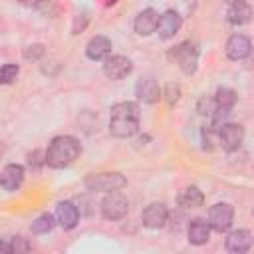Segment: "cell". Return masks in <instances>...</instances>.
Here are the masks:
<instances>
[{"instance_id":"6da1fadb","label":"cell","mask_w":254,"mask_h":254,"mask_svg":"<svg viewBox=\"0 0 254 254\" xmlns=\"http://www.w3.org/2000/svg\"><path fill=\"white\" fill-rule=\"evenodd\" d=\"M109 133L117 139L133 137L141 127V111L135 101H119L109 109Z\"/></svg>"},{"instance_id":"7a4b0ae2","label":"cell","mask_w":254,"mask_h":254,"mask_svg":"<svg viewBox=\"0 0 254 254\" xmlns=\"http://www.w3.org/2000/svg\"><path fill=\"white\" fill-rule=\"evenodd\" d=\"M81 155V143L73 135H58L46 149V165L52 169H65Z\"/></svg>"},{"instance_id":"3957f363","label":"cell","mask_w":254,"mask_h":254,"mask_svg":"<svg viewBox=\"0 0 254 254\" xmlns=\"http://www.w3.org/2000/svg\"><path fill=\"white\" fill-rule=\"evenodd\" d=\"M169 58L181 67V71L185 75H192L198 67V50L190 42H181L175 48H171Z\"/></svg>"},{"instance_id":"277c9868","label":"cell","mask_w":254,"mask_h":254,"mask_svg":"<svg viewBox=\"0 0 254 254\" xmlns=\"http://www.w3.org/2000/svg\"><path fill=\"white\" fill-rule=\"evenodd\" d=\"M83 185L91 192H111V190H121L127 185V179L121 173H93L85 177Z\"/></svg>"},{"instance_id":"5b68a950","label":"cell","mask_w":254,"mask_h":254,"mask_svg":"<svg viewBox=\"0 0 254 254\" xmlns=\"http://www.w3.org/2000/svg\"><path fill=\"white\" fill-rule=\"evenodd\" d=\"M99 208L105 220H121L129 212V198L119 190H111V192H105Z\"/></svg>"},{"instance_id":"8992f818","label":"cell","mask_w":254,"mask_h":254,"mask_svg":"<svg viewBox=\"0 0 254 254\" xmlns=\"http://www.w3.org/2000/svg\"><path fill=\"white\" fill-rule=\"evenodd\" d=\"M242 141H244V127L240 123L226 121L218 127V145L222 147V151L232 153V151L240 149Z\"/></svg>"},{"instance_id":"52a82bcc","label":"cell","mask_w":254,"mask_h":254,"mask_svg":"<svg viewBox=\"0 0 254 254\" xmlns=\"http://www.w3.org/2000/svg\"><path fill=\"white\" fill-rule=\"evenodd\" d=\"M208 222L212 230L226 232L234 222V208L228 202H214L208 210Z\"/></svg>"},{"instance_id":"ba28073f","label":"cell","mask_w":254,"mask_h":254,"mask_svg":"<svg viewBox=\"0 0 254 254\" xmlns=\"http://www.w3.org/2000/svg\"><path fill=\"white\" fill-rule=\"evenodd\" d=\"M167 220H169V208L165 202H149L141 212L143 226H147L151 230L163 228L167 224Z\"/></svg>"},{"instance_id":"9c48e42d","label":"cell","mask_w":254,"mask_h":254,"mask_svg":"<svg viewBox=\"0 0 254 254\" xmlns=\"http://www.w3.org/2000/svg\"><path fill=\"white\" fill-rule=\"evenodd\" d=\"M133 71V62L127 58V56H109L105 62H103V73L105 77L109 79H123L127 77L129 73Z\"/></svg>"},{"instance_id":"30bf717a","label":"cell","mask_w":254,"mask_h":254,"mask_svg":"<svg viewBox=\"0 0 254 254\" xmlns=\"http://www.w3.org/2000/svg\"><path fill=\"white\" fill-rule=\"evenodd\" d=\"M252 52V42L244 36V34H232L228 40H226V46H224V54L228 60L232 62H240V60H246Z\"/></svg>"},{"instance_id":"8fae6325","label":"cell","mask_w":254,"mask_h":254,"mask_svg":"<svg viewBox=\"0 0 254 254\" xmlns=\"http://www.w3.org/2000/svg\"><path fill=\"white\" fill-rule=\"evenodd\" d=\"M181 26H183L181 14H179L177 10H173V8H169V10H165V12L159 16L157 34H159L161 40H171V38H175V34L181 30Z\"/></svg>"},{"instance_id":"7c38bea8","label":"cell","mask_w":254,"mask_h":254,"mask_svg":"<svg viewBox=\"0 0 254 254\" xmlns=\"http://www.w3.org/2000/svg\"><path fill=\"white\" fill-rule=\"evenodd\" d=\"M159 12L155 8H145L141 12H137L135 20H133V30L135 34L139 36H151L157 32V26H159Z\"/></svg>"},{"instance_id":"4fadbf2b","label":"cell","mask_w":254,"mask_h":254,"mask_svg":"<svg viewBox=\"0 0 254 254\" xmlns=\"http://www.w3.org/2000/svg\"><path fill=\"white\" fill-rule=\"evenodd\" d=\"M135 95H137L139 101L153 105V103H157L163 97V89L157 83V79H153V77H141L135 83Z\"/></svg>"},{"instance_id":"5bb4252c","label":"cell","mask_w":254,"mask_h":254,"mask_svg":"<svg viewBox=\"0 0 254 254\" xmlns=\"http://www.w3.org/2000/svg\"><path fill=\"white\" fill-rule=\"evenodd\" d=\"M24 177H26V169L18 163H8L4 169H2V175H0V185L6 192H14L22 187L24 183Z\"/></svg>"},{"instance_id":"9a60e30c","label":"cell","mask_w":254,"mask_h":254,"mask_svg":"<svg viewBox=\"0 0 254 254\" xmlns=\"http://www.w3.org/2000/svg\"><path fill=\"white\" fill-rule=\"evenodd\" d=\"M56 218L64 230H71L79 222V208L71 200H60L56 204Z\"/></svg>"},{"instance_id":"2e32d148","label":"cell","mask_w":254,"mask_h":254,"mask_svg":"<svg viewBox=\"0 0 254 254\" xmlns=\"http://www.w3.org/2000/svg\"><path fill=\"white\" fill-rule=\"evenodd\" d=\"M210 230H212L210 222L206 218H200L198 216V218H192L189 222V226H187V238H189L190 244L202 246V244H206L210 240Z\"/></svg>"},{"instance_id":"e0dca14e","label":"cell","mask_w":254,"mask_h":254,"mask_svg":"<svg viewBox=\"0 0 254 254\" xmlns=\"http://www.w3.org/2000/svg\"><path fill=\"white\" fill-rule=\"evenodd\" d=\"M224 246L232 254H244V252H248L250 246H252V234H250V230H246V228L230 230L228 236H226V240H224Z\"/></svg>"},{"instance_id":"ac0fdd59","label":"cell","mask_w":254,"mask_h":254,"mask_svg":"<svg viewBox=\"0 0 254 254\" xmlns=\"http://www.w3.org/2000/svg\"><path fill=\"white\" fill-rule=\"evenodd\" d=\"M111 40L105 36H93L87 44H85V56L91 62H105L111 56Z\"/></svg>"},{"instance_id":"d6986e66","label":"cell","mask_w":254,"mask_h":254,"mask_svg":"<svg viewBox=\"0 0 254 254\" xmlns=\"http://www.w3.org/2000/svg\"><path fill=\"white\" fill-rule=\"evenodd\" d=\"M252 18V6L248 2H238V4H230L226 10V20L232 26H242L248 24Z\"/></svg>"},{"instance_id":"ffe728a7","label":"cell","mask_w":254,"mask_h":254,"mask_svg":"<svg viewBox=\"0 0 254 254\" xmlns=\"http://www.w3.org/2000/svg\"><path fill=\"white\" fill-rule=\"evenodd\" d=\"M177 200H179V204L185 206V208H196V206H200V204L204 202V194H202V190H200L198 187L190 185V187H185V189L179 192Z\"/></svg>"},{"instance_id":"44dd1931","label":"cell","mask_w":254,"mask_h":254,"mask_svg":"<svg viewBox=\"0 0 254 254\" xmlns=\"http://www.w3.org/2000/svg\"><path fill=\"white\" fill-rule=\"evenodd\" d=\"M56 224H58L56 214L42 212L40 216H36V218L32 220L30 228H32V232H34V234H48V232H52V230H54V226H56Z\"/></svg>"},{"instance_id":"7402d4cb","label":"cell","mask_w":254,"mask_h":254,"mask_svg":"<svg viewBox=\"0 0 254 254\" xmlns=\"http://www.w3.org/2000/svg\"><path fill=\"white\" fill-rule=\"evenodd\" d=\"M236 99H238L236 91L232 87H228V85H220L216 89V93H214L216 107H220V109H232L236 105Z\"/></svg>"},{"instance_id":"603a6c76","label":"cell","mask_w":254,"mask_h":254,"mask_svg":"<svg viewBox=\"0 0 254 254\" xmlns=\"http://www.w3.org/2000/svg\"><path fill=\"white\" fill-rule=\"evenodd\" d=\"M30 248L32 246L24 236H12L10 242L2 240V244H0V250L8 252V254H24V252H30Z\"/></svg>"},{"instance_id":"cb8c5ba5","label":"cell","mask_w":254,"mask_h":254,"mask_svg":"<svg viewBox=\"0 0 254 254\" xmlns=\"http://www.w3.org/2000/svg\"><path fill=\"white\" fill-rule=\"evenodd\" d=\"M18 73H20V67H18L16 64H4L2 69H0V81H2L4 85H10V83L16 81Z\"/></svg>"},{"instance_id":"d4e9b609","label":"cell","mask_w":254,"mask_h":254,"mask_svg":"<svg viewBox=\"0 0 254 254\" xmlns=\"http://www.w3.org/2000/svg\"><path fill=\"white\" fill-rule=\"evenodd\" d=\"M163 97L167 99V103H169V105H175V103L181 99V85H179V83H175V81L167 83V85H165V89H163Z\"/></svg>"},{"instance_id":"484cf974","label":"cell","mask_w":254,"mask_h":254,"mask_svg":"<svg viewBox=\"0 0 254 254\" xmlns=\"http://www.w3.org/2000/svg\"><path fill=\"white\" fill-rule=\"evenodd\" d=\"M196 111H198L200 115L212 117L214 111H216V101H214V97H212V99H210V97H200V99H198V105H196Z\"/></svg>"},{"instance_id":"4316f807","label":"cell","mask_w":254,"mask_h":254,"mask_svg":"<svg viewBox=\"0 0 254 254\" xmlns=\"http://www.w3.org/2000/svg\"><path fill=\"white\" fill-rule=\"evenodd\" d=\"M44 52H46V48H44L42 44H32V46H28V48L24 50V58L30 60V62H38V60L44 56Z\"/></svg>"},{"instance_id":"83f0119b","label":"cell","mask_w":254,"mask_h":254,"mask_svg":"<svg viewBox=\"0 0 254 254\" xmlns=\"http://www.w3.org/2000/svg\"><path fill=\"white\" fill-rule=\"evenodd\" d=\"M28 165L32 167V169H40V167H44L46 165V151L42 153V151H34V153H30L28 155Z\"/></svg>"},{"instance_id":"f1b7e54d","label":"cell","mask_w":254,"mask_h":254,"mask_svg":"<svg viewBox=\"0 0 254 254\" xmlns=\"http://www.w3.org/2000/svg\"><path fill=\"white\" fill-rule=\"evenodd\" d=\"M22 6H28V8H32V6H38L42 0H18Z\"/></svg>"},{"instance_id":"f546056e","label":"cell","mask_w":254,"mask_h":254,"mask_svg":"<svg viewBox=\"0 0 254 254\" xmlns=\"http://www.w3.org/2000/svg\"><path fill=\"white\" fill-rule=\"evenodd\" d=\"M224 2L230 6V4H238V2H246V0H224Z\"/></svg>"}]
</instances>
